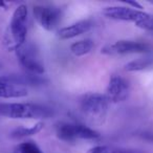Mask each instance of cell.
Wrapping results in <instances>:
<instances>
[{
	"instance_id": "7a4b0ae2",
	"label": "cell",
	"mask_w": 153,
	"mask_h": 153,
	"mask_svg": "<svg viewBox=\"0 0 153 153\" xmlns=\"http://www.w3.org/2000/svg\"><path fill=\"white\" fill-rule=\"evenodd\" d=\"M108 100L105 94L88 92L80 100V109L91 124H103L108 111Z\"/></svg>"
},
{
	"instance_id": "52a82bcc",
	"label": "cell",
	"mask_w": 153,
	"mask_h": 153,
	"mask_svg": "<svg viewBox=\"0 0 153 153\" xmlns=\"http://www.w3.org/2000/svg\"><path fill=\"white\" fill-rule=\"evenodd\" d=\"M63 12L55 5H37L34 7V17L39 25L46 30H53L60 23Z\"/></svg>"
},
{
	"instance_id": "2e32d148",
	"label": "cell",
	"mask_w": 153,
	"mask_h": 153,
	"mask_svg": "<svg viewBox=\"0 0 153 153\" xmlns=\"http://www.w3.org/2000/svg\"><path fill=\"white\" fill-rule=\"evenodd\" d=\"M87 153H147V152L140 150H134V149H126V148H121V147L101 145V146H96L90 148L87 151Z\"/></svg>"
},
{
	"instance_id": "277c9868",
	"label": "cell",
	"mask_w": 153,
	"mask_h": 153,
	"mask_svg": "<svg viewBox=\"0 0 153 153\" xmlns=\"http://www.w3.org/2000/svg\"><path fill=\"white\" fill-rule=\"evenodd\" d=\"M15 51L19 63L28 74L38 76H42L44 74L45 68L36 45L30 42H24Z\"/></svg>"
},
{
	"instance_id": "5b68a950",
	"label": "cell",
	"mask_w": 153,
	"mask_h": 153,
	"mask_svg": "<svg viewBox=\"0 0 153 153\" xmlns=\"http://www.w3.org/2000/svg\"><path fill=\"white\" fill-rule=\"evenodd\" d=\"M27 7L21 4L15 10L10 23V38L11 48L16 49L18 46L26 42L27 34Z\"/></svg>"
},
{
	"instance_id": "e0dca14e",
	"label": "cell",
	"mask_w": 153,
	"mask_h": 153,
	"mask_svg": "<svg viewBox=\"0 0 153 153\" xmlns=\"http://www.w3.org/2000/svg\"><path fill=\"white\" fill-rule=\"evenodd\" d=\"M18 153H44L39 146L33 140H27V142L21 143L17 147Z\"/></svg>"
},
{
	"instance_id": "d6986e66",
	"label": "cell",
	"mask_w": 153,
	"mask_h": 153,
	"mask_svg": "<svg viewBox=\"0 0 153 153\" xmlns=\"http://www.w3.org/2000/svg\"><path fill=\"white\" fill-rule=\"evenodd\" d=\"M125 3L127 5H129V7H131V9L138 10V11H142V10H143L142 4H140V3L136 2V1H125Z\"/></svg>"
},
{
	"instance_id": "5bb4252c",
	"label": "cell",
	"mask_w": 153,
	"mask_h": 153,
	"mask_svg": "<svg viewBox=\"0 0 153 153\" xmlns=\"http://www.w3.org/2000/svg\"><path fill=\"white\" fill-rule=\"evenodd\" d=\"M44 128V124L42 122H39V123L33 125L32 127H24V126H21V127H18L16 129H14L13 131L11 132V137L12 138H23L26 137V136H32L35 135V134L39 133L41 130Z\"/></svg>"
},
{
	"instance_id": "3957f363",
	"label": "cell",
	"mask_w": 153,
	"mask_h": 153,
	"mask_svg": "<svg viewBox=\"0 0 153 153\" xmlns=\"http://www.w3.org/2000/svg\"><path fill=\"white\" fill-rule=\"evenodd\" d=\"M56 134L58 138L66 143H74L78 140H98L100 133L92 128L80 123L59 122L56 125Z\"/></svg>"
},
{
	"instance_id": "44dd1931",
	"label": "cell",
	"mask_w": 153,
	"mask_h": 153,
	"mask_svg": "<svg viewBox=\"0 0 153 153\" xmlns=\"http://www.w3.org/2000/svg\"><path fill=\"white\" fill-rule=\"evenodd\" d=\"M0 7H7V3L4 1H1L0 0Z\"/></svg>"
},
{
	"instance_id": "8fae6325",
	"label": "cell",
	"mask_w": 153,
	"mask_h": 153,
	"mask_svg": "<svg viewBox=\"0 0 153 153\" xmlns=\"http://www.w3.org/2000/svg\"><path fill=\"white\" fill-rule=\"evenodd\" d=\"M92 26H94V22L90 19L81 20V21H78L76 23L61 28L59 30L58 36L61 40H68V39H72L74 37H78L80 35L89 32Z\"/></svg>"
},
{
	"instance_id": "9c48e42d",
	"label": "cell",
	"mask_w": 153,
	"mask_h": 153,
	"mask_svg": "<svg viewBox=\"0 0 153 153\" xmlns=\"http://www.w3.org/2000/svg\"><path fill=\"white\" fill-rule=\"evenodd\" d=\"M130 92V84L126 79L121 76H112L109 79L106 88L105 97L108 102L119 103L123 102L128 98Z\"/></svg>"
},
{
	"instance_id": "9a60e30c",
	"label": "cell",
	"mask_w": 153,
	"mask_h": 153,
	"mask_svg": "<svg viewBox=\"0 0 153 153\" xmlns=\"http://www.w3.org/2000/svg\"><path fill=\"white\" fill-rule=\"evenodd\" d=\"M94 46V41L91 39H85V40H80L72 43L70 45V51L76 57H82L90 53Z\"/></svg>"
},
{
	"instance_id": "ffe728a7",
	"label": "cell",
	"mask_w": 153,
	"mask_h": 153,
	"mask_svg": "<svg viewBox=\"0 0 153 153\" xmlns=\"http://www.w3.org/2000/svg\"><path fill=\"white\" fill-rule=\"evenodd\" d=\"M140 136H142L144 140L153 143V132H144V133H142Z\"/></svg>"
},
{
	"instance_id": "8992f818",
	"label": "cell",
	"mask_w": 153,
	"mask_h": 153,
	"mask_svg": "<svg viewBox=\"0 0 153 153\" xmlns=\"http://www.w3.org/2000/svg\"><path fill=\"white\" fill-rule=\"evenodd\" d=\"M153 47L147 42L132 40H119L114 43L105 45L101 53L106 56H121L129 53H148Z\"/></svg>"
},
{
	"instance_id": "7402d4cb",
	"label": "cell",
	"mask_w": 153,
	"mask_h": 153,
	"mask_svg": "<svg viewBox=\"0 0 153 153\" xmlns=\"http://www.w3.org/2000/svg\"><path fill=\"white\" fill-rule=\"evenodd\" d=\"M151 3H152V4H153V1H152V2H151Z\"/></svg>"
},
{
	"instance_id": "7c38bea8",
	"label": "cell",
	"mask_w": 153,
	"mask_h": 153,
	"mask_svg": "<svg viewBox=\"0 0 153 153\" xmlns=\"http://www.w3.org/2000/svg\"><path fill=\"white\" fill-rule=\"evenodd\" d=\"M150 69H153V51L145 53V56L130 61L125 65V70L130 72L145 71Z\"/></svg>"
},
{
	"instance_id": "ac0fdd59",
	"label": "cell",
	"mask_w": 153,
	"mask_h": 153,
	"mask_svg": "<svg viewBox=\"0 0 153 153\" xmlns=\"http://www.w3.org/2000/svg\"><path fill=\"white\" fill-rule=\"evenodd\" d=\"M135 25L140 28H143V30L153 32V15L148 14V16H147L144 20H142V21H140L138 23H136Z\"/></svg>"
},
{
	"instance_id": "ba28073f",
	"label": "cell",
	"mask_w": 153,
	"mask_h": 153,
	"mask_svg": "<svg viewBox=\"0 0 153 153\" xmlns=\"http://www.w3.org/2000/svg\"><path fill=\"white\" fill-rule=\"evenodd\" d=\"M103 15L117 21H128L138 23L148 16V13L128 7H107L103 10Z\"/></svg>"
},
{
	"instance_id": "4fadbf2b",
	"label": "cell",
	"mask_w": 153,
	"mask_h": 153,
	"mask_svg": "<svg viewBox=\"0 0 153 153\" xmlns=\"http://www.w3.org/2000/svg\"><path fill=\"white\" fill-rule=\"evenodd\" d=\"M27 96V89L21 86L0 81V98L17 99Z\"/></svg>"
},
{
	"instance_id": "30bf717a",
	"label": "cell",
	"mask_w": 153,
	"mask_h": 153,
	"mask_svg": "<svg viewBox=\"0 0 153 153\" xmlns=\"http://www.w3.org/2000/svg\"><path fill=\"white\" fill-rule=\"evenodd\" d=\"M0 81L5 83L14 84V85L21 86L26 88V86H41L43 84L47 83V80L43 78L42 76L32 74H7V76H0Z\"/></svg>"
},
{
	"instance_id": "6da1fadb",
	"label": "cell",
	"mask_w": 153,
	"mask_h": 153,
	"mask_svg": "<svg viewBox=\"0 0 153 153\" xmlns=\"http://www.w3.org/2000/svg\"><path fill=\"white\" fill-rule=\"evenodd\" d=\"M53 109L34 103H0V117L10 119H48Z\"/></svg>"
}]
</instances>
